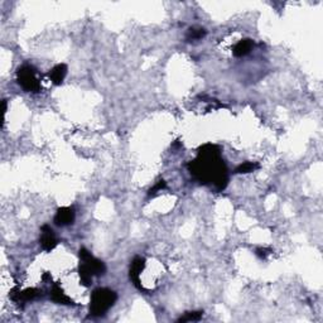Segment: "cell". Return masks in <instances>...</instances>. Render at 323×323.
<instances>
[{"mask_svg": "<svg viewBox=\"0 0 323 323\" xmlns=\"http://www.w3.org/2000/svg\"><path fill=\"white\" fill-rule=\"evenodd\" d=\"M198 155L187 164L189 173L199 182L209 186L214 184L217 191H224L229 183V171L221 158V149L217 145L204 144L198 148Z\"/></svg>", "mask_w": 323, "mask_h": 323, "instance_id": "6da1fadb", "label": "cell"}, {"mask_svg": "<svg viewBox=\"0 0 323 323\" xmlns=\"http://www.w3.org/2000/svg\"><path fill=\"white\" fill-rule=\"evenodd\" d=\"M78 256H80L78 275H80L82 286L90 287L92 284L94 276H101L106 273V265H105L104 261L92 256L86 248L80 249Z\"/></svg>", "mask_w": 323, "mask_h": 323, "instance_id": "7a4b0ae2", "label": "cell"}, {"mask_svg": "<svg viewBox=\"0 0 323 323\" xmlns=\"http://www.w3.org/2000/svg\"><path fill=\"white\" fill-rule=\"evenodd\" d=\"M117 301V294L109 288H96L91 294L90 314L92 317H102Z\"/></svg>", "mask_w": 323, "mask_h": 323, "instance_id": "3957f363", "label": "cell"}, {"mask_svg": "<svg viewBox=\"0 0 323 323\" xmlns=\"http://www.w3.org/2000/svg\"><path fill=\"white\" fill-rule=\"evenodd\" d=\"M18 85L27 92H39L42 90L35 68L30 65H23L17 71Z\"/></svg>", "mask_w": 323, "mask_h": 323, "instance_id": "277c9868", "label": "cell"}, {"mask_svg": "<svg viewBox=\"0 0 323 323\" xmlns=\"http://www.w3.org/2000/svg\"><path fill=\"white\" fill-rule=\"evenodd\" d=\"M9 296L12 301L15 302V303H24V302L33 301L37 297L42 296V292L37 288H28L23 292H20L18 288H13L10 291Z\"/></svg>", "mask_w": 323, "mask_h": 323, "instance_id": "5b68a950", "label": "cell"}, {"mask_svg": "<svg viewBox=\"0 0 323 323\" xmlns=\"http://www.w3.org/2000/svg\"><path fill=\"white\" fill-rule=\"evenodd\" d=\"M145 268V259L140 258V256H135L133 259L132 264H130V269H129V278L130 280L133 281L135 287L140 291H143V287L140 284V274H142L143 269Z\"/></svg>", "mask_w": 323, "mask_h": 323, "instance_id": "8992f818", "label": "cell"}, {"mask_svg": "<svg viewBox=\"0 0 323 323\" xmlns=\"http://www.w3.org/2000/svg\"><path fill=\"white\" fill-rule=\"evenodd\" d=\"M39 244L45 251H52L53 249L57 246L58 240L57 237H56L55 231H53V230L51 229V226H48V225H43V226L41 227Z\"/></svg>", "mask_w": 323, "mask_h": 323, "instance_id": "52a82bcc", "label": "cell"}, {"mask_svg": "<svg viewBox=\"0 0 323 323\" xmlns=\"http://www.w3.org/2000/svg\"><path fill=\"white\" fill-rule=\"evenodd\" d=\"M76 214L72 207H61L57 210L55 216V224L57 226H68L75 222Z\"/></svg>", "mask_w": 323, "mask_h": 323, "instance_id": "ba28073f", "label": "cell"}, {"mask_svg": "<svg viewBox=\"0 0 323 323\" xmlns=\"http://www.w3.org/2000/svg\"><path fill=\"white\" fill-rule=\"evenodd\" d=\"M67 66L65 63H60V65H56L52 70L48 72V76H50L51 81H52L53 85H60L63 84V80H65L66 75H67Z\"/></svg>", "mask_w": 323, "mask_h": 323, "instance_id": "9c48e42d", "label": "cell"}, {"mask_svg": "<svg viewBox=\"0 0 323 323\" xmlns=\"http://www.w3.org/2000/svg\"><path fill=\"white\" fill-rule=\"evenodd\" d=\"M51 299L57 304H65V306H73V304H75L70 297L66 296L63 289L61 288L58 284L53 286L52 291H51Z\"/></svg>", "mask_w": 323, "mask_h": 323, "instance_id": "30bf717a", "label": "cell"}, {"mask_svg": "<svg viewBox=\"0 0 323 323\" xmlns=\"http://www.w3.org/2000/svg\"><path fill=\"white\" fill-rule=\"evenodd\" d=\"M253 47H254V41L246 38V39H241L240 42H237L236 45H235L234 50H232V53H234L235 57H244V56L250 53V51L253 50Z\"/></svg>", "mask_w": 323, "mask_h": 323, "instance_id": "8fae6325", "label": "cell"}, {"mask_svg": "<svg viewBox=\"0 0 323 323\" xmlns=\"http://www.w3.org/2000/svg\"><path fill=\"white\" fill-rule=\"evenodd\" d=\"M206 35V30L204 28H189L188 32L186 34L187 42H194V41H199Z\"/></svg>", "mask_w": 323, "mask_h": 323, "instance_id": "7c38bea8", "label": "cell"}, {"mask_svg": "<svg viewBox=\"0 0 323 323\" xmlns=\"http://www.w3.org/2000/svg\"><path fill=\"white\" fill-rule=\"evenodd\" d=\"M260 168L258 163L255 162H245V163L240 164L239 167H236L235 169V173L236 174H246V173H251V172L256 171V169Z\"/></svg>", "mask_w": 323, "mask_h": 323, "instance_id": "4fadbf2b", "label": "cell"}, {"mask_svg": "<svg viewBox=\"0 0 323 323\" xmlns=\"http://www.w3.org/2000/svg\"><path fill=\"white\" fill-rule=\"evenodd\" d=\"M204 316V312L198 311V312H186L183 317L178 319V323H183V322H193V321H199Z\"/></svg>", "mask_w": 323, "mask_h": 323, "instance_id": "5bb4252c", "label": "cell"}, {"mask_svg": "<svg viewBox=\"0 0 323 323\" xmlns=\"http://www.w3.org/2000/svg\"><path fill=\"white\" fill-rule=\"evenodd\" d=\"M166 187H167V183L163 181V179H160V181L158 182V183L155 184V186L153 187V188L149 189V192H148V194H149V196H154V194L157 193L158 191H160V189H164V188H166Z\"/></svg>", "mask_w": 323, "mask_h": 323, "instance_id": "9a60e30c", "label": "cell"}, {"mask_svg": "<svg viewBox=\"0 0 323 323\" xmlns=\"http://www.w3.org/2000/svg\"><path fill=\"white\" fill-rule=\"evenodd\" d=\"M270 253H271V250H269V249H265V248L256 249V255H258L260 259H265L266 255Z\"/></svg>", "mask_w": 323, "mask_h": 323, "instance_id": "2e32d148", "label": "cell"}]
</instances>
